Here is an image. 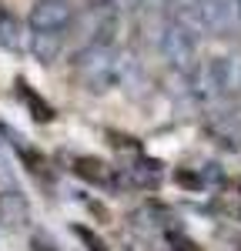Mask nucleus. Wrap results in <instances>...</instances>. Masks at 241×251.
<instances>
[{
    "mask_svg": "<svg viewBox=\"0 0 241 251\" xmlns=\"http://www.w3.org/2000/svg\"><path fill=\"white\" fill-rule=\"evenodd\" d=\"M34 251H54V245L47 238H34Z\"/></svg>",
    "mask_w": 241,
    "mask_h": 251,
    "instance_id": "14",
    "label": "nucleus"
},
{
    "mask_svg": "<svg viewBox=\"0 0 241 251\" xmlns=\"http://www.w3.org/2000/svg\"><path fill=\"white\" fill-rule=\"evenodd\" d=\"M198 87L211 97H228L241 91V57H215L198 71Z\"/></svg>",
    "mask_w": 241,
    "mask_h": 251,
    "instance_id": "2",
    "label": "nucleus"
},
{
    "mask_svg": "<svg viewBox=\"0 0 241 251\" xmlns=\"http://www.w3.org/2000/svg\"><path fill=\"white\" fill-rule=\"evenodd\" d=\"M124 181H127V184H134V188H158L161 164H158V161H151V157H138V161L127 168Z\"/></svg>",
    "mask_w": 241,
    "mask_h": 251,
    "instance_id": "7",
    "label": "nucleus"
},
{
    "mask_svg": "<svg viewBox=\"0 0 241 251\" xmlns=\"http://www.w3.org/2000/svg\"><path fill=\"white\" fill-rule=\"evenodd\" d=\"M77 238H80V241H87V245H91V251H107V248H104V241H100L97 234H91L87 228H77Z\"/></svg>",
    "mask_w": 241,
    "mask_h": 251,
    "instance_id": "13",
    "label": "nucleus"
},
{
    "mask_svg": "<svg viewBox=\"0 0 241 251\" xmlns=\"http://www.w3.org/2000/svg\"><path fill=\"white\" fill-rule=\"evenodd\" d=\"M198 17H201V30L224 34L235 24V0H201Z\"/></svg>",
    "mask_w": 241,
    "mask_h": 251,
    "instance_id": "5",
    "label": "nucleus"
},
{
    "mask_svg": "<svg viewBox=\"0 0 241 251\" xmlns=\"http://www.w3.org/2000/svg\"><path fill=\"white\" fill-rule=\"evenodd\" d=\"M84 3H87V7H94V10H100V7H107L111 0H84Z\"/></svg>",
    "mask_w": 241,
    "mask_h": 251,
    "instance_id": "15",
    "label": "nucleus"
},
{
    "mask_svg": "<svg viewBox=\"0 0 241 251\" xmlns=\"http://www.w3.org/2000/svg\"><path fill=\"white\" fill-rule=\"evenodd\" d=\"M77 77L97 94V91H107L114 84V71H118V60H114V47L107 40H94L87 50L77 54V64H74Z\"/></svg>",
    "mask_w": 241,
    "mask_h": 251,
    "instance_id": "1",
    "label": "nucleus"
},
{
    "mask_svg": "<svg viewBox=\"0 0 241 251\" xmlns=\"http://www.w3.org/2000/svg\"><path fill=\"white\" fill-rule=\"evenodd\" d=\"M0 44H3L7 50H14V54H20V50L27 47L24 24H20L17 17H10V14H3V17H0Z\"/></svg>",
    "mask_w": 241,
    "mask_h": 251,
    "instance_id": "11",
    "label": "nucleus"
},
{
    "mask_svg": "<svg viewBox=\"0 0 241 251\" xmlns=\"http://www.w3.org/2000/svg\"><path fill=\"white\" fill-rule=\"evenodd\" d=\"M74 171H77L84 181H91V184H111V181H114L111 168H107L104 161H97V157H77V161H74Z\"/></svg>",
    "mask_w": 241,
    "mask_h": 251,
    "instance_id": "10",
    "label": "nucleus"
},
{
    "mask_svg": "<svg viewBox=\"0 0 241 251\" xmlns=\"http://www.w3.org/2000/svg\"><path fill=\"white\" fill-rule=\"evenodd\" d=\"M17 97L27 104V111H30V117L34 121H40V124H47V121H54V107L44 100V97L27 84V80H17Z\"/></svg>",
    "mask_w": 241,
    "mask_h": 251,
    "instance_id": "8",
    "label": "nucleus"
},
{
    "mask_svg": "<svg viewBox=\"0 0 241 251\" xmlns=\"http://www.w3.org/2000/svg\"><path fill=\"white\" fill-rule=\"evenodd\" d=\"M30 54L40 64H50L60 54V34H47V30H34L30 34Z\"/></svg>",
    "mask_w": 241,
    "mask_h": 251,
    "instance_id": "9",
    "label": "nucleus"
},
{
    "mask_svg": "<svg viewBox=\"0 0 241 251\" xmlns=\"http://www.w3.org/2000/svg\"><path fill=\"white\" fill-rule=\"evenodd\" d=\"M168 245L174 251H201L191 238H184V234H178V231H168Z\"/></svg>",
    "mask_w": 241,
    "mask_h": 251,
    "instance_id": "12",
    "label": "nucleus"
},
{
    "mask_svg": "<svg viewBox=\"0 0 241 251\" xmlns=\"http://www.w3.org/2000/svg\"><path fill=\"white\" fill-rule=\"evenodd\" d=\"M238 7H241V0H238Z\"/></svg>",
    "mask_w": 241,
    "mask_h": 251,
    "instance_id": "17",
    "label": "nucleus"
},
{
    "mask_svg": "<svg viewBox=\"0 0 241 251\" xmlns=\"http://www.w3.org/2000/svg\"><path fill=\"white\" fill-rule=\"evenodd\" d=\"M194 47H198V37H194V30H191L188 24H181V20L174 17L164 27V34H161V54H164L168 64L188 67V64L194 60Z\"/></svg>",
    "mask_w": 241,
    "mask_h": 251,
    "instance_id": "3",
    "label": "nucleus"
},
{
    "mask_svg": "<svg viewBox=\"0 0 241 251\" xmlns=\"http://www.w3.org/2000/svg\"><path fill=\"white\" fill-rule=\"evenodd\" d=\"M0 225L7 231H20L30 225V204L20 191H3L0 194Z\"/></svg>",
    "mask_w": 241,
    "mask_h": 251,
    "instance_id": "6",
    "label": "nucleus"
},
{
    "mask_svg": "<svg viewBox=\"0 0 241 251\" xmlns=\"http://www.w3.org/2000/svg\"><path fill=\"white\" fill-rule=\"evenodd\" d=\"M0 17H3V10H0Z\"/></svg>",
    "mask_w": 241,
    "mask_h": 251,
    "instance_id": "16",
    "label": "nucleus"
},
{
    "mask_svg": "<svg viewBox=\"0 0 241 251\" xmlns=\"http://www.w3.org/2000/svg\"><path fill=\"white\" fill-rule=\"evenodd\" d=\"M67 24H71V3L67 0H37L30 10V30L64 34Z\"/></svg>",
    "mask_w": 241,
    "mask_h": 251,
    "instance_id": "4",
    "label": "nucleus"
}]
</instances>
